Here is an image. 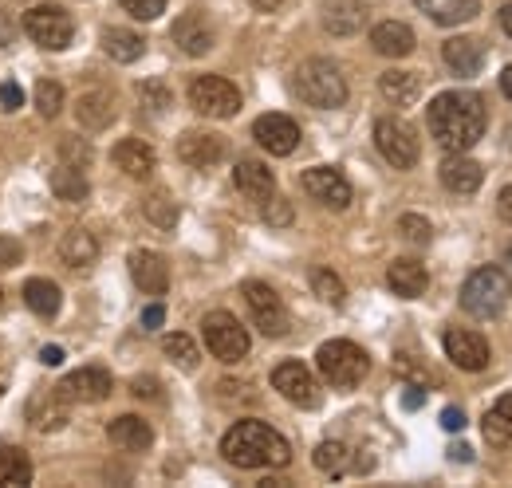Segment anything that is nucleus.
<instances>
[{
    "mask_svg": "<svg viewBox=\"0 0 512 488\" xmlns=\"http://www.w3.org/2000/svg\"><path fill=\"white\" fill-rule=\"evenodd\" d=\"M107 437H111L119 449H127V453H142V449L154 445V429H150V422H142V418H134V414L115 418V422L107 426Z\"/></svg>",
    "mask_w": 512,
    "mask_h": 488,
    "instance_id": "393cba45",
    "label": "nucleus"
},
{
    "mask_svg": "<svg viewBox=\"0 0 512 488\" xmlns=\"http://www.w3.org/2000/svg\"><path fill=\"white\" fill-rule=\"evenodd\" d=\"M52 193L60 201H83L91 193V185H87L79 166H60V170H52Z\"/></svg>",
    "mask_w": 512,
    "mask_h": 488,
    "instance_id": "c9c22d12",
    "label": "nucleus"
},
{
    "mask_svg": "<svg viewBox=\"0 0 512 488\" xmlns=\"http://www.w3.org/2000/svg\"><path fill=\"white\" fill-rule=\"evenodd\" d=\"M241 296H245V304H249V315H253V323L260 327V335H268V339L288 335V311H284L280 296H276L268 284L249 280V284L241 288Z\"/></svg>",
    "mask_w": 512,
    "mask_h": 488,
    "instance_id": "9d476101",
    "label": "nucleus"
},
{
    "mask_svg": "<svg viewBox=\"0 0 512 488\" xmlns=\"http://www.w3.org/2000/svg\"><path fill=\"white\" fill-rule=\"evenodd\" d=\"M24 32H28L40 48L64 52L67 44H71V36H75V24H71V16H67L64 8H56V4H36V8L24 16Z\"/></svg>",
    "mask_w": 512,
    "mask_h": 488,
    "instance_id": "6e6552de",
    "label": "nucleus"
},
{
    "mask_svg": "<svg viewBox=\"0 0 512 488\" xmlns=\"http://www.w3.org/2000/svg\"><path fill=\"white\" fill-rule=\"evenodd\" d=\"M264 221H268V225H292V205L272 193V197L264 201Z\"/></svg>",
    "mask_w": 512,
    "mask_h": 488,
    "instance_id": "c03bdc74",
    "label": "nucleus"
},
{
    "mask_svg": "<svg viewBox=\"0 0 512 488\" xmlns=\"http://www.w3.org/2000/svg\"><path fill=\"white\" fill-rule=\"evenodd\" d=\"M142 209H146V217L158 225V229H174L178 225V205L170 201V193H150L146 201H142Z\"/></svg>",
    "mask_w": 512,
    "mask_h": 488,
    "instance_id": "4c0bfd02",
    "label": "nucleus"
},
{
    "mask_svg": "<svg viewBox=\"0 0 512 488\" xmlns=\"http://www.w3.org/2000/svg\"><path fill=\"white\" fill-rule=\"evenodd\" d=\"M162 351L182 366V370H193L197 359H201V355H197V343H193L190 335H166V339H162Z\"/></svg>",
    "mask_w": 512,
    "mask_h": 488,
    "instance_id": "ea45409f",
    "label": "nucleus"
},
{
    "mask_svg": "<svg viewBox=\"0 0 512 488\" xmlns=\"http://www.w3.org/2000/svg\"><path fill=\"white\" fill-rule=\"evenodd\" d=\"M253 138L276 158H288L296 146H300V126L288 115H260L253 122Z\"/></svg>",
    "mask_w": 512,
    "mask_h": 488,
    "instance_id": "ddd939ff",
    "label": "nucleus"
},
{
    "mask_svg": "<svg viewBox=\"0 0 512 488\" xmlns=\"http://www.w3.org/2000/svg\"><path fill=\"white\" fill-rule=\"evenodd\" d=\"M56 390L67 402H103V398H111V374L99 366H83V370L67 374Z\"/></svg>",
    "mask_w": 512,
    "mask_h": 488,
    "instance_id": "dca6fc26",
    "label": "nucleus"
},
{
    "mask_svg": "<svg viewBox=\"0 0 512 488\" xmlns=\"http://www.w3.org/2000/svg\"><path fill=\"white\" fill-rule=\"evenodd\" d=\"M375 146L394 170H414L418 166V138L406 122L398 119H379L375 122Z\"/></svg>",
    "mask_w": 512,
    "mask_h": 488,
    "instance_id": "1a4fd4ad",
    "label": "nucleus"
},
{
    "mask_svg": "<svg viewBox=\"0 0 512 488\" xmlns=\"http://www.w3.org/2000/svg\"><path fill=\"white\" fill-rule=\"evenodd\" d=\"M402 402H406V410H418V406H422L426 398H422V390H410V394H406Z\"/></svg>",
    "mask_w": 512,
    "mask_h": 488,
    "instance_id": "bf43d9fd",
    "label": "nucleus"
},
{
    "mask_svg": "<svg viewBox=\"0 0 512 488\" xmlns=\"http://www.w3.org/2000/svg\"><path fill=\"white\" fill-rule=\"evenodd\" d=\"M162 319H166V307L162 304H150L146 311H142V327H150V331L162 327Z\"/></svg>",
    "mask_w": 512,
    "mask_h": 488,
    "instance_id": "09e8293b",
    "label": "nucleus"
},
{
    "mask_svg": "<svg viewBox=\"0 0 512 488\" xmlns=\"http://www.w3.org/2000/svg\"><path fill=\"white\" fill-rule=\"evenodd\" d=\"M292 87H296V95H300L308 107H320V111H335V107L347 103V79H343V71L331 60L300 63Z\"/></svg>",
    "mask_w": 512,
    "mask_h": 488,
    "instance_id": "7ed1b4c3",
    "label": "nucleus"
},
{
    "mask_svg": "<svg viewBox=\"0 0 512 488\" xmlns=\"http://www.w3.org/2000/svg\"><path fill=\"white\" fill-rule=\"evenodd\" d=\"M142 103H146L150 111H166V107H170V91H166L162 83H142Z\"/></svg>",
    "mask_w": 512,
    "mask_h": 488,
    "instance_id": "a18cd8bd",
    "label": "nucleus"
},
{
    "mask_svg": "<svg viewBox=\"0 0 512 488\" xmlns=\"http://www.w3.org/2000/svg\"><path fill=\"white\" fill-rule=\"evenodd\" d=\"M485 441L489 445H512V394H505L489 414H485Z\"/></svg>",
    "mask_w": 512,
    "mask_h": 488,
    "instance_id": "72a5a7b5",
    "label": "nucleus"
},
{
    "mask_svg": "<svg viewBox=\"0 0 512 488\" xmlns=\"http://www.w3.org/2000/svg\"><path fill=\"white\" fill-rule=\"evenodd\" d=\"M316 469L327 473V477H343L351 469V449L343 441H323L316 449Z\"/></svg>",
    "mask_w": 512,
    "mask_h": 488,
    "instance_id": "e433bc0d",
    "label": "nucleus"
},
{
    "mask_svg": "<svg viewBox=\"0 0 512 488\" xmlns=\"http://www.w3.org/2000/svg\"><path fill=\"white\" fill-rule=\"evenodd\" d=\"M60 252H64V260L71 268H87V264H95V256H99V244L91 233H83V229H71L60 244Z\"/></svg>",
    "mask_w": 512,
    "mask_h": 488,
    "instance_id": "f704fd0d",
    "label": "nucleus"
},
{
    "mask_svg": "<svg viewBox=\"0 0 512 488\" xmlns=\"http://www.w3.org/2000/svg\"><path fill=\"white\" fill-rule=\"evenodd\" d=\"M134 394L138 398H158V382L154 378H134Z\"/></svg>",
    "mask_w": 512,
    "mask_h": 488,
    "instance_id": "603ef678",
    "label": "nucleus"
},
{
    "mask_svg": "<svg viewBox=\"0 0 512 488\" xmlns=\"http://www.w3.org/2000/svg\"><path fill=\"white\" fill-rule=\"evenodd\" d=\"M418 8L434 20V24H465V20H473L477 16V8H481V0H418Z\"/></svg>",
    "mask_w": 512,
    "mask_h": 488,
    "instance_id": "c85d7f7f",
    "label": "nucleus"
},
{
    "mask_svg": "<svg viewBox=\"0 0 512 488\" xmlns=\"http://www.w3.org/2000/svg\"><path fill=\"white\" fill-rule=\"evenodd\" d=\"M67 398L60 390H48V394H36L28 402V422L36 429H60L67 422Z\"/></svg>",
    "mask_w": 512,
    "mask_h": 488,
    "instance_id": "bb28decb",
    "label": "nucleus"
},
{
    "mask_svg": "<svg viewBox=\"0 0 512 488\" xmlns=\"http://www.w3.org/2000/svg\"><path fill=\"white\" fill-rule=\"evenodd\" d=\"M221 453L237 469H284L292 461V445L264 422H237L221 437Z\"/></svg>",
    "mask_w": 512,
    "mask_h": 488,
    "instance_id": "f03ea898",
    "label": "nucleus"
},
{
    "mask_svg": "<svg viewBox=\"0 0 512 488\" xmlns=\"http://www.w3.org/2000/svg\"><path fill=\"white\" fill-rule=\"evenodd\" d=\"M233 182H237V189H241L249 201H260V205H264V201L276 193V178H272V170H268L264 162H253V158L237 162Z\"/></svg>",
    "mask_w": 512,
    "mask_h": 488,
    "instance_id": "b1692460",
    "label": "nucleus"
},
{
    "mask_svg": "<svg viewBox=\"0 0 512 488\" xmlns=\"http://www.w3.org/2000/svg\"><path fill=\"white\" fill-rule=\"evenodd\" d=\"M174 44L186 52V56H205L213 48V28L201 12H186L178 24H174Z\"/></svg>",
    "mask_w": 512,
    "mask_h": 488,
    "instance_id": "5701e85b",
    "label": "nucleus"
},
{
    "mask_svg": "<svg viewBox=\"0 0 512 488\" xmlns=\"http://www.w3.org/2000/svg\"><path fill=\"white\" fill-rule=\"evenodd\" d=\"M75 115H79V122H83L87 130H103L107 122L115 119V99H111L107 91H87V95H79Z\"/></svg>",
    "mask_w": 512,
    "mask_h": 488,
    "instance_id": "c756f323",
    "label": "nucleus"
},
{
    "mask_svg": "<svg viewBox=\"0 0 512 488\" xmlns=\"http://www.w3.org/2000/svg\"><path fill=\"white\" fill-rule=\"evenodd\" d=\"M134 20H158L166 12V0H119Z\"/></svg>",
    "mask_w": 512,
    "mask_h": 488,
    "instance_id": "37998d69",
    "label": "nucleus"
},
{
    "mask_svg": "<svg viewBox=\"0 0 512 488\" xmlns=\"http://www.w3.org/2000/svg\"><path fill=\"white\" fill-rule=\"evenodd\" d=\"M201 335H205L209 355L221 359V363H241V359L249 355V331H245L241 319L229 315V311H209V315L201 319Z\"/></svg>",
    "mask_w": 512,
    "mask_h": 488,
    "instance_id": "423d86ee",
    "label": "nucleus"
},
{
    "mask_svg": "<svg viewBox=\"0 0 512 488\" xmlns=\"http://www.w3.org/2000/svg\"><path fill=\"white\" fill-rule=\"evenodd\" d=\"M225 138L221 134H209V130H186L182 138H178V158L193 166V170H209V166H217L221 158H225Z\"/></svg>",
    "mask_w": 512,
    "mask_h": 488,
    "instance_id": "2eb2a0df",
    "label": "nucleus"
},
{
    "mask_svg": "<svg viewBox=\"0 0 512 488\" xmlns=\"http://www.w3.org/2000/svg\"><path fill=\"white\" fill-rule=\"evenodd\" d=\"M371 48L386 56V60H402V56H410L414 52V32L402 24V20H383V24H375V32H371Z\"/></svg>",
    "mask_w": 512,
    "mask_h": 488,
    "instance_id": "412c9836",
    "label": "nucleus"
},
{
    "mask_svg": "<svg viewBox=\"0 0 512 488\" xmlns=\"http://www.w3.org/2000/svg\"><path fill=\"white\" fill-rule=\"evenodd\" d=\"M386 284H390L394 296L418 300V296L430 288V272H426L418 260H394V264L386 268Z\"/></svg>",
    "mask_w": 512,
    "mask_h": 488,
    "instance_id": "a211bd4d",
    "label": "nucleus"
},
{
    "mask_svg": "<svg viewBox=\"0 0 512 488\" xmlns=\"http://www.w3.org/2000/svg\"><path fill=\"white\" fill-rule=\"evenodd\" d=\"M16 40V24L8 20V12H0V48H8Z\"/></svg>",
    "mask_w": 512,
    "mask_h": 488,
    "instance_id": "864d4df0",
    "label": "nucleus"
},
{
    "mask_svg": "<svg viewBox=\"0 0 512 488\" xmlns=\"http://www.w3.org/2000/svg\"><path fill=\"white\" fill-rule=\"evenodd\" d=\"M509 264H512V244H509Z\"/></svg>",
    "mask_w": 512,
    "mask_h": 488,
    "instance_id": "0e129e2a",
    "label": "nucleus"
},
{
    "mask_svg": "<svg viewBox=\"0 0 512 488\" xmlns=\"http://www.w3.org/2000/svg\"><path fill=\"white\" fill-rule=\"evenodd\" d=\"M20 103H24V91L16 83H0V107L4 111H20Z\"/></svg>",
    "mask_w": 512,
    "mask_h": 488,
    "instance_id": "de8ad7c7",
    "label": "nucleus"
},
{
    "mask_svg": "<svg viewBox=\"0 0 512 488\" xmlns=\"http://www.w3.org/2000/svg\"><path fill=\"white\" fill-rule=\"evenodd\" d=\"M36 107H40L44 119H56L60 107H64V87L52 83V79H40V83H36Z\"/></svg>",
    "mask_w": 512,
    "mask_h": 488,
    "instance_id": "a19ab883",
    "label": "nucleus"
},
{
    "mask_svg": "<svg viewBox=\"0 0 512 488\" xmlns=\"http://www.w3.org/2000/svg\"><path fill=\"white\" fill-rule=\"evenodd\" d=\"M497 209H501V217L512 225V185L509 189H501V197H497Z\"/></svg>",
    "mask_w": 512,
    "mask_h": 488,
    "instance_id": "5fc2aeb1",
    "label": "nucleus"
},
{
    "mask_svg": "<svg viewBox=\"0 0 512 488\" xmlns=\"http://www.w3.org/2000/svg\"><path fill=\"white\" fill-rule=\"evenodd\" d=\"M0 311H4V288H0Z\"/></svg>",
    "mask_w": 512,
    "mask_h": 488,
    "instance_id": "e2e57ef3",
    "label": "nucleus"
},
{
    "mask_svg": "<svg viewBox=\"0 0 512 488\" xmlns=\"http://www.w3.org/2000/svg\"><path fill=\"white\" fill-rule=\"evenodd\" d=\"M379 91H383L386 103H394V107H410V103L422 95V79H418L414 71H383Z\"/></svg>",
    "mask_w": 512,
    "mask_h": 488,
    "instance_id": "cd10ccee",
    "label": "nucleus"
},
{
    "mask_svg": "<svg viewBox=\"0 0 512 488\" xmlns=\"http://www.w3.org/2000/svg\"><path fill=\"white\" fill-rule=\"evenodd\" d=\"M446 359L453 366H461V370H469V374H477V370H485L489 366V343H485V335H477V331H465V327H449L446 331Z\"/></svg>",
    "mask_w": 512,
    "mask_h": 488,
    "instance_id": "f8f14e48",
    "label": "nucleus"
},
{
    "mask_svg": "<svg viewBox=\"0 0 512 488\" xmlns=\"http://www.w3.org/2000/svg\"><path fill=\"white\" fill-rule=\"evenodd\" d=\"M398 233L406 237V241H414V244H430V221L426 217H418V213H406L402 221H398Z\"/></svg>",
    "mask_w": 512,
    "mask_h": 488,
    "instance_id": "79ce46f5",
    "label": "nucleus"
},
{
    "mask_svg": "<svg viewBox=\"0 0 512 488\" xmlns=\"http://www.w3.org/2000/svg\"><path fill=\"white\" fill-rule=\"evenodd\" d=\"M449 453H453V461H473V449L469 445H453Z\"/></svg>",
    "mask_w": 512,
    "mask_h": 488,
    "instance_id": "052dcab7",
    "label": "nucleus"
},
{
    "mask_svg": "<svg viewBox=\"0 0 512 488\" xmlns=\"http://www.w3.org/2000/svg\"><path fill=\"white\" fill-rule=\"evenodd\" d=\"M115 166L127 174V178H150L158 158H154V146L142 142V138H123L115 146Z\"/></svg>",
    "mask_w": 512,
    "mask_h": 488,
    "instance_id": "4be33fe9",
    "label": "nucleus"
},
{
    "mask_svg": "<svg viewBox=\"0 0 512 488\" xmlns=\"http://www.w3.org/2000/svg\"><path fill=\"white\" fill-rule=\"evenodd\" d=\"M442 426H446L449 433H457V429H465V414H461L457 406H449L446 414H442Z\"/></svg>",
    "mask_w": 512,
    "mask_h": 488,
    "instance_id": "3c124183",
    "label": "nucleus"
},
{
    "mask_svg": "<svg viewBox=\"0 0 512 488\" xmlns=\"http://www.w3.org/2000/svg\"><path fill=\"white\" fill-rule=\"evenodd\" d=\"M316 363H320V374L335 390L359 386V382L367 378V370H371L367 351H363L359 343H351V339H331V343H323L320 351H316Z\"/></svg>",
    "mask_w": 512,
    "mask_h": 488,
    "instance_id": "39448f33",
    "label": "nucleus"
},
{
    "mask_svg": "<svg viewBox=\"0 0 512 488\" xmlns=\"http://www.w3.org/2000/svg\"><path fill=\"white\" fill-rule=\"evenodd\" d=\"M103 52L119 63H134L146 52V44H142V36L130 32V28H107V32H103Z\"/></svg>",
    "mask_w": 512,
    "mask_h": 488,
    "instance_id": "2f4dec72",
    "label": "nucleus"
},
{
    "mask_svg": "<svg viewBox=\"0 0 512 488\" xmlns=\"http://www.w3.org/2000/svg\"><path fill=\"white\" fill-rule=\"evenodd\" d=\"M509 296H512L509 276L501 268H493V264L469 272V280L461 284V307L469 315H477V319H497L509 307Z\"/></svg>",
    "mask_w": 512,
    "mask_h": 488,
    "instance_id": "20e7f679",
    "label": "nucleus"
},
{
    "mask_svg": "<svg viewBox=\"0 0 512 488\" xmlns=\"http://www.w3.org/2000/svg\"><path fill=\"white\" fill-rule=\"evenodd\" d=\"M32 481V461L24 449L16 445H0V485L4 488H24Z\"/></svg>",
    "mask_w": 512,
    "mask_h": 488,
    "instance_id": "7c9ffc66",
    "label": "nucleus"
},
{
    "mask_svg": "<svg viewBox=\"0 0 512 488\" xmlns=\"http://www.w3.org/2000/svg\"><path fill=\"white\" fill-rule=\"evenodd\" d=\"M367 20V4L363 0H327L323 4V24L331 36H355Z\"/></svg>",
    "mask_w": 512,
    "mask_h": 488,
    "instance_id": "aec40b11",
    "label": "nucleus"
},
{
    "mask_svg": "<svg viewBox=\"0 0 512 488\" xmlns=\"http://www.w3.org/2000/svg\"><path fill=\"white\" fill-rule=\"evenodd\" d=\"M501 91H505V99L512 103V63L505 67V71H501Z\"/></svg>",
    "mask_w": 512,
    "mask_h": 488,
    "instance_id": "13d9d810",
    "label": "nucleus"
},
{
    "mask_svg": "<svg viewBox=\"0 0 512 488\" xmlns=\"http://www.w3.org/2000/svg\"><path fill=\"white\" fill-rule=\"evenodd\" d=\"M40 359H44V366H60L64 363V351H60V347H44Z\"/></svg>",
    "mask_w": 512,
    "mask_h": 488,
    "instance_id": "6e6d98bb",
    "label": "nucleus"
},
{
    "mask_svg": "<svg viewBox=\"0 0 512 488\" xmlns=\"http://www.w3.org/2000/svg\"><path fill=\"white\" fill-rule=\"evenodd\" d=\"M442 182H446L449 193H461V197H469V193H477L481 182H485V170L469 158V154H449L446 162H442Z\"/></svg>",
    "mask_w": 512,
    "mask_h": 488,
    "instance_id": "6ab92c4d",
    "label": "nucleus"
},
{
    "mask_svg": "<svg viewBox=\"0 0 512 488\" xmlns=\"http://www.w3.org/2000/svg\"><path fill=\"white\" fill-rule=\"evenodd\" d=\"M60 150H64V158H75V162H83V166L91 162V150H87V146H75L71 138H67V142L60 146Z\"/></svg>",
    "mask_w": 512,
    "mask_h": 488,
    "instance_id": "8fccbe9b",
    "label": "nucleus"
},
{
    "mask_svg": "<svg viewBox=\"0 0 512 488\" xmlns=\"http://www.w3.org/2000/svg\"><path fill=\"white\" fill-rule=\"evenodd\" d=\"M272 386L300 410H316L320 406V386L312 378V370L304 363H280L272 370Z\"/></svg>",
    "mask_w": 512,
    "mask_h": 488,
    "instance_id": "9b49d317",
    "label": "nucleus"
},
{
    "mask_svg": "<svg viewBox=\"0 0 512 488\" xmlns=\"http://www.w3.org/2000/svg\"><path fill=\"white\" fill-rule=\"evenodd\" d=\"M312 288H316V296H320L323 304L339 307L347 300V288H343V280L331 272V268H316L312 272Z\"/></svg>",
    "mask_w": 512,
    "mask_h": 488,
    "instance_id": "58836bf2",
    "label": "nucleus"
},
{
    "mask_svg": "<svg viewBox=\"0 0 512 488\" xmlns=\"http://www.w3.org/2000/svg\"><path fill=\"white\" fill-rule=\"evenodd\" d=\"M426 122H430V134L438 138L442 150L469 154L489 126V111H485V99L477 91H442L430 103Z\"/></svg>",
    "mask_w": 512,
    "mask_h": 488,
    "instance_id": "f257e3e1",
    "label": "nucleus"
},
{
    "mask_svg": "<svg viewBox=\"0 0 512 488\" xmlns=\"http://www.w3.org/2000/svg\"><path fill=\"white\" fill-rule=\"evenodd\" d=\"M249 4H253L256 12H276V8L284 4V0H249Z\"/></svg>",
    "mask_w": 512,
    "mask_h": 488,
    "instance_id": "4d7b16f0",
    "label": "nucleus"
},
{
    "mask_svg": "<svg viewBox=\"0 0 512 488\" xmlns=\"http://www.w3.org/2000/svg\"><path fill=\"white\" fill-rule=\"evenodd\" d=\"M190 107L205 119H233L241 111V91L221 75H197L190 83Z\"/></svg>",
    "mask_w": 512,
    "mask_h": 488,
    "instance_id": "0eeeda50",
    "label": "nucleus"
},
{
    "mask_svg": "<svg viewBox=\"0 0 512 488\" xmlns=\"http://www.w3.org/2000/svg\"><path fill=\"white\" fill-rule=\"evenodd\" d=\"M300 185H304L320 205H327V209H347V205H351V182H347L339 170H331V166L304 170Z\"/></svg>",
    "mask_w": 512,
    "mask_h": 488,
    "instance_id": "4468645a",
    "label": "nucleus"
},
{
    "mask_svg": "<svg viewBox=\"0 0 512 488\" xmlns=\"http://www.w3.org/2000/svg\"><path fill=\"white\" fill-rule=\"evenodd\" d=\"M20 256H24L20 241H12V237H0V268H12V264H20Z\"/></svg>",
    "mask_w": 512,
    "mask_h": 488,
    "instance_id": "49530a36",
    "label": "nucleus"
},
{
    "mask_svg": "<svg viewBox=\"0 0 512 488\" xmlns=\"http://www.w3.org/2000/svg\"><path fill=\"white\" fill-rule=\"evenodd\" d=\"M501 28H505V36L512 40V4H505V8H501Z\"/></svg>",
    "mask_w": 512,
    "mask_h": 488,
    "instance_id": "680f3d73",
    "label": "nucleus"
},
{
    "mask_svg": "<svg viewBox=\"0 0 512 488\" xmlns=\"http://www.w3.org/2000/svg\"><path fill=\"white\" fill-rule=\"evenodd\" d=\"M442 60L457 75H477L485 67V48L477 40H469V36H453V40H446V48H442Z\"/></svg>",
    "mask_w": 512,
    "mask_h": 488,
    "instance_id": "a878e982",
    "label": "nucleus"
},
{
    "mask_svg": "<svg viewBox=\"0 0 512 488\" xmlns=\"http://www.w3.org/2000/svg\"><path fill=\"white\" fill-rule=\"evenodd\" d=\"M24 304L32 307L36 315H44V319H52L60 304H64V296H60V288L52 284V280H28L24 284Z\"/></svg>",
    "mask_w": 512,
    "mask_h": 488,
    "instance_id": "473e14b6",
    "label": "nucleus"
},
{
    "mask_svg": "<svg viewBox=\"0 0 512 488\" xmlns=\"http://www.w3.org/2000/svg\"><path fill=\"white\" fill-rule=\"evenodd\" d=\"M130 276H134V284H138L146 296H166V288H170V268H166V260H162L158 252H150V248L130 252Z\"/></svg>",
    "mask_w": 512,
    "mask_h": 488,
    "instance_id": "f3484780",
    "label": "nucleus"
}]
</instances>
